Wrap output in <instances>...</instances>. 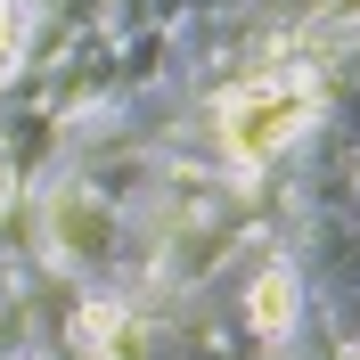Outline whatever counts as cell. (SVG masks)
<instances>
[{"label": "cell", "instance_id": "6da1fadb", "mask_svg": "<svg viewBox=\"0 0 360 360\" xmlns=\"http://www.w3.org/2000/svg\"><path fill=\"white\" fill-rule=\"evenodd\" d=\"M295 107H303L295 90H262V98H246V107H238V123H229V148H238V156H262L270 139L295 123Z\"/></svg>", "mask_w": 360, "mask_h": 360}]
</instances>
